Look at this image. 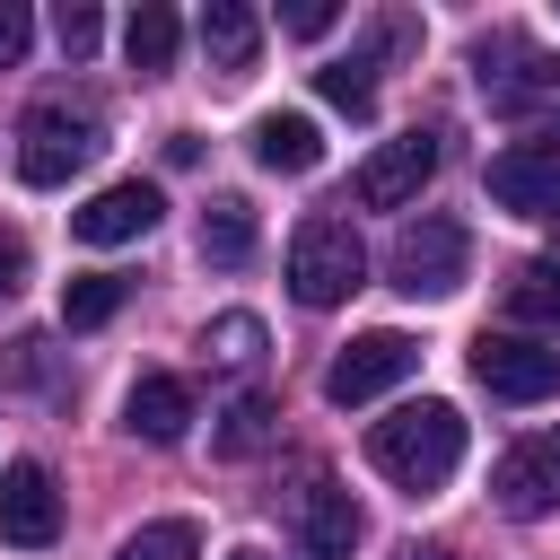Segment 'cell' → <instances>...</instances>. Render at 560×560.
Instances as JSON below:
<instances>
[{"mask_svg": "<svg viewBox=\"0 0 560 560\" xmlns=\"http://www.w3.org/2000/svg\"><path fill=\"white\" fill-rule=\"evenodd\" d=\"M368 464H376L402 499L446 490V481H455V464H464V411H455V402H438V394H420V402L385 411V420L368 429Z\"/></svg>", "mask_w": 560, "mask_h": 560, "instance_id": "6da1fadb", "label": "cell"}, {"mask_svg": "<svg viewBox=\"0 0 560 560\" xmlns=\"http://www.w3.org/2000/svg\"><path fill=\"white\" fill-rule=\"evenodd\" d=\"M472 79H481L490 114L534 122V149H560V52H534L525 35H481Z\"/></svg>", "mask_w": 560, "mask_h": 560, "instance_id": "7a4b0ae2", "label": "cell"}, {"mask_svg": "<svg viewBox=\"0 0 560 560\" xmlns=\"http://www.w3.org/2000/svg\"><path fill=\"white\" fill-rule=\"evenodd\" d=\"M359 280H368V245H359V228L332 219V210L298 219V236H289V298H298V306H341Z\"/></svg>", "mask_w": 560, "mask_h": 560, "instance_id": "3957f363", "label": "cell"}, {"mask_svg": "<svg viewBox=\"0 0 560 560\" xmlns=\"http://www.w3.org/2000/svg\"><path fill=\"white\" fill-rule=\"evenodd\" d=\"M96 149H105L96 114H79V105H35V114L18 122V184L52 192V184H70Z\"/></svg>", "mask_w": 560, "mask_h": 560, "instance_id": "277c9868", "label": "cell"}, {"mask_svg": "<svg viewBox=\"0 0 560 560\" xmlns=\"http://www.w3.org/2000/svg\"><path fill=\"white\" fill-rule=\"evenodd\" d=\"M464 262H472V236H464V219H438V210H420L394 236V254H385V271H394L402 298H455Z\"/></svg>", "mask_w": 560, "mask_h": 560, "instance_id": "5b68a950", "label": "cell"}, {"mask_svg": "<svg viewBox=\"0 0 560 560\" xmlns=\"http://www.w3.org/2000/svg\"><path fill=\"white\" fill-rule=\"evenodd\" d=\"M472 385L490 402H551L560 394V350L525 332H481L472 341Z\"/></svg>", "mask_w": 560, "mask_h": 560, "instance_id": "8992f818", "label": "cell"}, {"mask_svg": "<svg viewBox=\"0 0 560 560\" xmlns=\"http://www.w3.org/2000/svg\"><path fill=\"white\" fill-rule=\"evenodd\" d=\"M420 368V341L411 332H394V324H376V332H359L332 368H324V394L350 411V402H376V394H394L402 376Z\"/></svg>", "mask_w": 560, "mask_h": 560, "instance_id": "52a82bcc", "label": "cell"}, {"mask_svg": "<svg viewBox=\"0 0 560 560\" xmlns=\"http://www.w3.org/2000/svg\"><path fill=\"white\" fill-rule=\"evenodd\" d=\"M490 499H499L508 516H551V508H560V429L516 438V446L490 464Z\"/></svg>", "mask_w": 560, "mask_h": 560, "instance_id": "ba28073f", "label": "cell"}, {"mask_svg": "<svg viewBox=\"0 0 560 560\" xmlns=\"http://www.w3.org/2000/svg\"><path fill=\"white\" fill-rule=\"evenodd\" d=\"M429 175H438V131H394L385 149H368V166L350 175V192L368 210H402V201H420Z\"/></svg>", "mask_w": 560, "mask_h": 560, "instance_id": "9c48e42d", "label": "cell"}, {"mask_svg": "<svg viewBox=\"0 0 560 560\" xmlns=\"http://www.w3.org/2000/svg\"><path fill=\"white\" fill-rule=\"evenodd\" d=\"M52 534H61V490H52V472H44L35 455H18V464L0 472V542L44 551Z\"/></svg>", "mask_w": 560, "mask_h": 560, "instance_id": "30bf717a", "label": "cell"}, {"mask_svg": "<svg viewBox=\"0 0 560 560\" xmlns=\"http://www.w3.org/2000/svg\"><path fill=\"white\" fill-rule=\"evenodd\" d=\"M490 201L499 210H516V219H560V149H534V140H516V149H499L490 158Z\"/></svg>", "mask_w": 560, "mask_h": 560, "instance_id": "8fae6325", "label": "cell"}, {"mask_svg": "<svg viewBox=\"0 0 560 560\" xmlns=\"http://www.w3.org/2000/svg\"><path fill=\"white\" fill-rule=\"evenodd\" d=\"M158 219H166L158 184L122 175V184H105L96 201H79V210H70V236H79V245H131V236H149Z\"/></svg>", "mask_w": 560, "mask_h": 560, "instance_id": "7c38bea8", "label": "cell"}, {"mask_svg": "<svg viewBox=\"0 0 560 560\" xmlns=\"http://www.w3.org/2000/svg\"><path fill=\"white\" fill-rule=\"evenodd\" d=\"M122 429H131V438H149V446H175V438L192 429V385H184V376H166V368H140V376H131V394H122Z\"/></svg>", "mask_w": 560, "mask_h": 560, "instance_id": "4fadbf2b", "label": "cell"}, {"mask_svg": "<svg viewBox=\"0 0 560 560\" xmlns=\"http://www.w3.org/2000/svg\"><path fill=\"white\" fill-rule=\"evenodd\" d=\"M359 551V499L341 481H306L298 499V560H350Z\"/></svg>", "mask_w": 560, "mask_h": 560, "instance_id": "5bb4252c", "label": "cell"}, {"mask_svg": "<svg viewBox=\"0 0 560 560\" xmlns=\"http://www.w3.org/2000/svg\"><path fill=\"white\" fill-rule=\"evenodd\" d=\"M201 52H210V70L245 79L254 52H262V18H254L245 0H210V9H201Z\"/></svg>", "mask_w": 560, "mask_h": 560, "instance_id": "9a60e30c", "label": "cell"}, {"mask_svg": "<svg viewBox=\"0 0 560 560\" xmlns=\"http://www.w3.org/2000/svg\"><path fill=\"white\" fill-rule=\"evenodd\" d=\"M254 158H262L271 175H315V166H324L315 114H262V122H254Z\"/></svg>", "mask_w": 560, "mask_h": 560, "instance_id": "2e32d148", "label": "cell"}, {"mask_svg": "<svg viewBox=\"0 0 560 560\" xmlns=\"http://www.w3.org/2000/svg\"><path fill=\"white\" fill-rule=\"evenodd\" d=\"M201 262H219V271H245V262H254V201L219 192V201L201 210Z\"/></svg>", "mask_w": 560, "mask_h": 560, "instance_id": "e0dca14e", "label": "cell"}, {"mask_svg": "<svg viewBox=\"0 0 560 560\" xmlns=\"http://www.w3.org/2000/svg\"><path fill=\"white\" fill-rule=\"evenodd\" d=\"M280 438V402L271 394H236L228 411H219V429H210V446L228 455V464H245V455H262Z\"/></svg>", "mask_w": 560, "mask_h": 560, "instance_id": "ac0fdd59", "label": "cell"}, {"mask_svg": "<svg viewBox=\"0 0 560 560\" xmlns=\"http://www.w3.org/2000/svg\"><path fill=\"white\" fill-rule=\"evenodd\" d=\"M175 44H184L175 9H166V0H140V9H131V26H122V52H131V70H140V79L175 70Z\"/></svg>", "mask_w": 560, "mask_h": 560, "instance_id": "d6986e66", "label": "cell"}, {"mask_svg": "<svg viewBox=\"0 0 560 560\" xmlns=\"http://www.w3.org/2000/svg\"><path fill=\"white\" fill-rule=\"evenodd\" d=\"M122 298H131L122 271H79V280H61V324H70V332H96V324H114Z\"/></svg>", "mask_w": 560, "mask_h": 560, "instance_id": "ffe728a7", "label": "cell"}, {"mask_svg": "<svg viewBox=\"0 0 560 560\" xmlns=\"http://www.w3.org/2000/svg\"><path fill=\"white\" fill-rule=\"evenodd\" d=\"M508 315L516 324H542L560 341V262H516L508 271Z\"/></svg>", "mask_w": 560, "mask_h": 560, "instance_id": "44dd1931", "label": "cell"}, {"mask_svg": "<svg viewBox=\"0 0 560 560\" xmlns=\"http://www.w3.org/2000/svg\"><path fill=\"white\" fill-rule=\"evenodd\" d=\"M201 359L210 368H228V376H245L254 359H262V315H210V332H201Z\"/></svg>", "mask_w": 560, "mask_h": 560, "instance_id": "7402d4cb", "label": "cell"}, {"mask_svg": "<svg viewBox=\"0 0 560 560\" xmlns=\"http://www.w3.org/2000/svg\"><path fill=\"white\" fill-rule=\"evenodd\" d=\"M114 560H201V525H192V516H158V525H140V534H122Z\"/></svg>", "mask_w": 560, "mask_h": 560, "instance_id": "603a6c76", "label": "cell"}, {"mask_svg": "<svg viewBox=\"0 0 560 560\" xmlns=\"http://www.w3.org/2000/svg\"><path fill=\"white\" fill-rule=\"evenodd\" d=\"M315 88H324L341 114H368V105H376V70H368L359 52H350V61H324V70H315Z\"/></svg>", "mask_w": 560, "mask_h": 560, "instance_id": "cb8c5ba5", "label": "cell"}, {"mask_svg": "<svg viewBox=\"0 0 560 560\" xmlns=\"http://www.w3.org/2000/svg\"><path fill=\"white\" fill-rule=\"evenodd\" d=\"M96 35H105V18H96L88 0H61V52H70V61H88V52H96Z\"/></svg>", "mask_w": 560, "mask_h": 560, "instance_id": "d4e9b609", "label": "cell"}, {"mask_svg": "<svg viewBox=\"0 0 560 560\" xmlns=\"http://www.w3.org/2000/svg\"><path fill=\"white\" fill-rule=\"evenodd\" d=\"M0 385H44V332H18L0 350Z\"/></svg>", "mask_w": 560, "mask_h": 560, "instance_id": "484cf974", "label": "cell"}, {"mask_svg": "<svg viewBox=\"0 0 560 560\" xmlns=\"http://www.w3.org/2000/svg\"><path fill=\"white\" fill-rule=\"evenodd\" d=\"M26 35H35L26 0H0V70H18V61H26Z\"/></svg>", "mask_w": 560, "mask_h": 560, "instance_id": "4316f807", "label": "cell"}, {"mask_svg": "<svg viewBox=\"0 0 560 560\" xmlns=\"http://www.w3.org/2000/svg\"><path fill=\"white\" fill-rule=\"evenodd\" d=\"M26 262H35V254H26V236L0 219V298H18V289H26Z\"/></svg>", "mask_w": 560, "mask_h": 560, "instance_id": "83f0119b", "label": "cell"}, {"mask_svg": "<svg viewBox=\"0 0 560 560\" xmlns=\"http://www.w3.org/2000/svg\"><path fill=\"white\" fill-rule=\"evenodd\" d=\"M332 18H341L332 0H289V9H280V26H289V35H332Z\"/></svg>", "mask_w": 560, "mask_h": 560, "instance_id": "f1b7e54d", "label": "cell"}, {"mask_svg": "<svg viewBox=\"0 0 560 560\" xmlns=\"http://www.w3.org/2000/svg\"><path fill=\"white\" fill-rule=\"evenodd\" d=\"M394 560H455V551H446V542H402Z\"/></svg>", "mask_w": 560, "mask_h": 560, "instance_id": "f546056e", "label": "cell"}, {"mask_svg": "<svg viewBox=\"0 0 560 560\" xmlns=\"http://www.w3.org/2000/svg\"><path fill=\"white\" fill-rule=\"evenodd\" d=\"M228 560H271V551H254V542H245V551H228Z\"/></svg>", "mask_w": 560, "mask_h": 560, "instance_id": "4dcf8cb0", "label": "cell"}]
</instances>
